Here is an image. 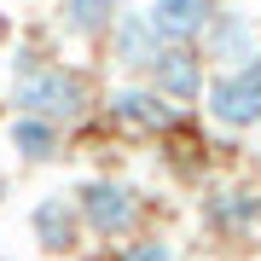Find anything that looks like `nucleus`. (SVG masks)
<instances>
[{
  "label": "nucleus",
  "instance_id": "f257e3e1",
  "mask_svg": "<svg viewBox=\"0 0 261 261\" xmlns=\"http://www.w3.org/2000/svg\"><path fill=\"white\" fill-rule=\"evenodd\" d=\"M6 116H47L64 134H75L99 116V75L64 53H53L47 64L6 75Z\"/></svg>",
  "mask_w": 261,
  "mask_h": 261
},
{
  "label": "nucleus",
  "instance_id": "f03ea898",
  "mask_svg": "<svg viewBox=\"0 0 261 261\" xmlns=\"http://www.w3.org/2000/svg\"><path fill=\"white\" fill-rule=\"evenodd\" d=\"M70 203L82 215L87 244H99V250L145 232V221H151V192H140L128 174H82L70 186Z\"/></svg>",
  "mask_w": 261,
  "mask_h": 261
},
{
  "label": "nucleus",
  "instance_id": "7ed1b4c3",
  "mask_svg": "<svg viewBox=\"0 0 261 261\" xmlns=\"http://www.w3.org/2000/svg\"><path fill=\"white\" fill-rule=\"evenodd\" d=\"M99 116L105 128L122 134V140H168L192 122V111L168 105L151 82H116V87H99Z\"/></svg>",
  "mask_w": 261,
  "mask_h": 261
},
{
  "label": "nucleus",
  "instance_id": "20e7f679",
  "mask_svg": "<svg viewBox=\"0 0 261 261\" xmlns=\"http://www.w3.org/2000/svg\"><path fill=\"white\" fill-rule=\"evenodd\" d=\"M197 111L221 134H255L261 128V53L238 70H209Z\"/></svg>",
  "mask_w": 261,
  "mask_h": 261
},
{
  "label": "nucleus",
  "instance_id": "39448f33",
  "mask_svg": "<svg viewBox=\"0 0 261 261\" xmlns=\"http://www.w3.org/2000/svg\"><path fill=\"white\" fill-rule=\"evenodd\" d=\"M197 226L221 244H244L261 232V186L255 180H209L197 197Z\"/></svg>",
  "mask_w": 261,
  "mask_h": 261
},
{
  "label": "nucleus",
  "instance_id": "423d86ee",
  "mask_svg": "<svg viewBox=\"0 0 261 261\" xmlns=\"http://www.w3.org/2000/svg\"><path fill=\"white\" fill-rule=\"evenodd\" d=\"M29 244L47 261H70L87 250V232H82V215H75L70 192H47L29 203Z\"/></svg>",
  "mask_w": 261,
  "mask_h": 261
},
{
  "label": "nucleus",
  "instance_id": "0eeeda50",
  "mask_svg": "<svg viewBox=\"0 0 261 261\" xmlns=\"http://www.w3.org/2000/svg\"><path fill=\"white\" fill-rule=\"evenodd\" d=\"M99 53H105V64H111L122 82H145V70H151V58L163 53V41H157V29H151L145 12L128 6V12L111 23V35L99 41Z\"/></svg>",
  "mask_w": 261,
  "mask_h": 261
},
{
  "label": "nucleus",
  "instance_id": "6e6552de",
  "mask_svg": "<svg viewBox=\"0 0 261 261\" xmlns=\"http://www.w3.org/2000/svg\"><path fill=\"white\" fill-rule=\"evenodd\" d=\"M197 53H203L209 70H238V64H250V58L261 53V23L250 18V12H238V6H221L209 18L203 41H197Z\"/></svg>",
  "mask_w": 261,
  "mask_h": 261
},
{
  "label": "nucleus",
  "instance_id": "1a4fd4ad",
  "mask_svg": "<svg viewBox=\"0 0 261 261\" xmlns=\"http://www.w3.org/2000/svg\"><path fill=\"white\" fill-rule=\"evenodd\" d=\"M145 82L157 87L168 105H180V111H197V99H203V82H209V64L197 47H163L151 58Z\"/></svg>",
  "mask_w": 261,
  "mask_h": 261
},
{
  "label": "nucleus",
  "instance_id": "9d476101",
  "mask_svg": "<svg viewBox=\"0 0 261 261\" xmlns=\"http://www.w3.org/2000/svg\"><path fill=\"white\" fill-rule=\"evenodd\" d=\"M0 140L18 157V168H53V163L70 157V134L58 122H47V116H6Z\"/></svg>",
  "mask_w": 261,
  "mask_h": 261
},
{
  "label": "nucleus",
  "instance_id": "9b49d317",
  "mask_svg": "<svg viewBox=\"0 0 261 261\" xmlns=\"http://www.w3.org/2000/svg\"><path fill=\"white\" fill-rule=\"evenodd\" d=\"M221 6H226V0H145L140 12L151 18V29H157L163 47H197L203 29H209V18Z\"/></svg>",
  "mask_w": 261,
  "mask_h": 261
},
{
  "label": "nucleus",
  "instance_id": "f8f14e48",
  "mask_svg": "<svg viewBox=\"0 0 261 261\" xmlns=\"http://www.w3.org/2000/svg\"><path fill=\"white\" fill-rule=\"evenodd\" d=\"M122 12H128V0H58L53 29L64 41H75V47H99Z\"/></svg>",
  "mask_w": 261,
  "mask_h": 261
},
{
  "label": "nucleus",
  "instance_id": "ddd939ff",
  "mask_svg": "<svg viewBox=\"0 0 261 261\" xmlns=\"http://www.w3.org/2000/svg\"><path fill=\"white\" fill-rule=\"evenodd\" d=\"M93 261H180V250H174L168 232H151V226H145V232H134L122 244H105Z\"/></svg>",
  "mask_w": 261,
  "mask_h": 261
},
{
  "label": "nucleus",
  "instance_id": "4468645a",
  "mask_svg": "<svg viewBox=\"0 0 261 261\" xmlns=\"http://www.w3.org/2000/svg\"><path fill=\"white\" fill-rule=\"evenodd\" d=\"M12 35H18V23H12V12L0 6V64H6V47H12Z\"/></svg>",
  "mask_w": 261,
  "mask_h": 261
}]
</instances>
